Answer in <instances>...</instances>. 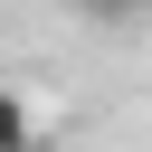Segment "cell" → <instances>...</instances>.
Masks as SVG:
<instances>
[{"mask_svg": "<svg viewBox=\"0 0 152 152\" xmlns=\"http://www.w3.org/2000/svg\"><path fill=\"white\" fill-rule=\"evenodd\" d=\"M28 142H38V114L19 95H0V152H28Z\"/></svg>", "mask_w": 152, "mask_h": 152, "instance_id": "1", "label": "cell"}, {"mask_svg": "<svg viewBox=\"0 0 152 152\" xmlns=\"http://www.w3.org/2000/svg\"><path fill=\"white\" fill-rule=\"evenodd\" d=\"M66 10H114V0H66Z\"/></svg>", "mask_w": 152, "mask_h": 152, "instance_id": "2", "label": "cell"}]
</instances>
